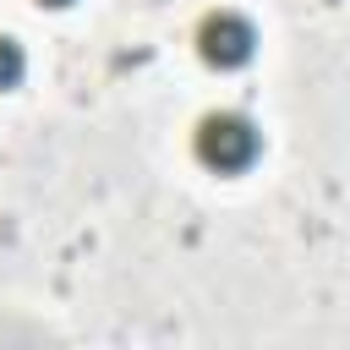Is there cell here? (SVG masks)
I'll list each match as a JSON object with an SVG mask.
<instances>
[{"label":"cell","instance_id":"277c9868","mask_svg":"<svg viewBox=\"0 0 350 350\" xmlns=\"http://www.w3.org/2000/svg\"><path fill=\"white\" fill-rule=\"evenodd\" d=\"M38 5H55V11H60V5H71V0H38Z\"/></svg>","mask_w":350,"mask_h":350},{"label":"cell","instance_id":"6da1fadb","mask_svg":"<svg viewBox=\"0 0 350 350\" xmlns=\"http://www.w3.org/2000/svg\"><path fill=\"white\" fill-rule=\"evenodd\" d=\"M191 148H197V159H202L208 170H219V175H241V170L257 164V153H262V131H257L241 109H213V115L197 120Z\"/></svg>","mask_w":350,"mask_h":350},{"label":"cell","instance_id":"3957f363","mask_svg":"<svg viewBox=\"0 0 350 350\" xmlns=\"http://www.w3.org/2000/svg\"><path fill=\"white\" fill-rule=\"evenodd\" d=\"M22 77H27V49L11 33H0V93H11Z\"/></svg>","mask_w":350,"mask_h":350},{"label":"cell","instance_id":"7a4b0ae2","mask_svg":"<svg viewBox=\"0 0 350 350\" xmlns=\"http://www.w3.org/2000/svg\"><path fill=\"white\" fill-rule=\"evenodd\" d=\"M197 55L213 71H241L257 55V27L241 11H208L202 27H197Z\"/></svg>","mask_w":350,"mask_h":350}]
</instances>
